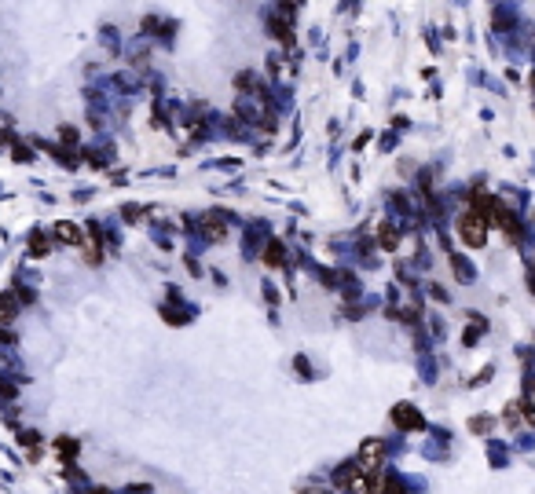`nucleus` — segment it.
Here are the masks:
<instances>
[{"label":"nucleus","instance_id":"39448f33","mask_svg":"<svg viewBox=\"0 0 535 494\" xmlns=\"http://www.w3.org/2000/svg\"><path fill=\"white\" fill-rule=\"evenodd\" d=\"M264 260H272V267H279V260H283V249H279V242H272L264 249Z\"/></svg>","mask_w":535,"mask_h":494},{"label":"nucleus","instance_id":"7ed1b4c3","mask_svg":"<svg viewBox=\"0 0 535 494\" xmlns=\"http://www.w3.org/2000/svg\"><path fill=\"white\" fill-rule=\"evenodd\" d=\"M392 421H396L400 428H407V432H411V428H422L426 421H422V414H418L414 407H407V403H400L396 410H392Z\"/></svg>","mask_w":535,"mask_h":494},{"label":"nucleus","instance_id":"20e7f679","mask_svg":"<svg viewBox=\"0 0 535 494\" xmlns=\"http://www.w3.org/2000/svg\"><path fill=\"white\" fill-rule=\"evenodd\" d=\"M55 235H59L62 242H70V245H73V242H81V235H78V227H73V224H59V227H55Z\"/></svg>","mask_w":535,"mask_h":494},{"label":"nucleus","instance_id":"0eeeda50","mask_svg":"<svg viewBox=\"0 0 535 494\" xmlns=\"http://www.w3.org/2000/svg\"><path fill=\"white\" fill-rule=\"evenodd\" d=\"M301 494H330V491H323V487H304Z\"/></svg>","mask_w":535,"mask_h":494},{"label":"nucleus","instance_id":"f257e3e1","mask_svg":"<svg viewBox=\"0 0 535 494\" xmlns=\"http://www.w3.org/2000/svg\"><path fill=\"white\" fill-rule=\"evenodd\" d=\"M458 235H462L466 245H484V238H488V224H484L480 213H466L462 220H458Z\"/></svg>","mask_w":535,"mask_h":494},{"label":"nucleus","instance_id":"423d86ee","mask_svg":"<svg viewBox=\"0 0 535 494\" xmlns=\"http://www.w3.org/2000/svg\"><path fill=\"white\" fill-rule=\"evenodd\" d=\"M206 231H213V238H224V224H220V220H206Z\"/></svg>","mask_w":535,"mask_h":494},{"label":"nucleus","instance_id":"6e6552de","mask_svg":"<svg viewBox=\"0 0 535 494\" xmlns=\"http://www.w3.org/2000/svg\"><path fill=\"white\" fill-rule=\"evenodd\" d=\"M92 494H107V491H92Z\"/></svg>","mask_w":535,"mask_h":494},{"label":"nucleus","instance_id":"f03ea898","mask_svg":"<svg viewBox=\"0 0 535 494\" xmlns=\"http://www.w3.org/2000/svg\"><path fill=\"white\" fill-rule=\"evenodd\" d=\"M356 461H360L363 469H378V465L385 461V443H381V439H367L360 447V454H356Z\"/></svg>","mask_w":535,"mask_h":494}]
</instances>
